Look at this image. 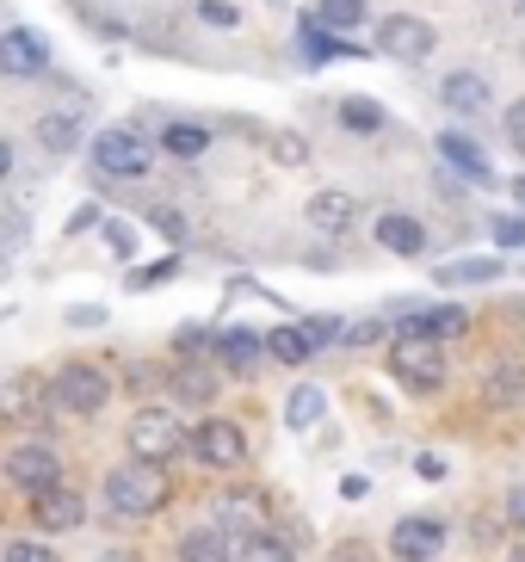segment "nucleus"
I'll use <instances>...</instances> for the list:
<instances>
[{
    "label": "nucleus",
    "instance_id": "1",
    "mask_svg": "<svg viewBox=\"0 0 525 562\" xmlns=\"http://www.w3.org/2000/svg\"><path fill=\"white\" fill-rule=\"evenodd\" d=\"M105 507L131 513V519L161 513L167 507V476L155 470V463H124V470H112V476H105Z\"/></svg>",
    "mask_w": 525,
    "mask_h": 562
},
{
    "label": "nucleus",
    "instance_id": "2",
    "mask_svg": "<svg viewBox=\"0 0 525 562\" xmlns=\"http://www.w3.org/2000/svg\"><path fill=\"white\" fill-rule=\"evenodd\" d=\"M180 451H186V432H180V420H174V414L143 408L131 420V458L136 463H155V470H161V463L180 458Z\"/></svg>",
    "mask_w": 525,
    "mask_h": 562
},
{
    "label": "nucleus",
    "instance_id": "3",
    "mask_svg": "<svg viewBox=\"0 0 525 562\" xmlns=\"http://www.w3.org/2000/svg\"><path fill=\"white\" fill-rule=\"evenodd\" d=\"M105 396H112V378H105L99 364H68V371H56V383H49V402L68 408V414H99Z\"/></svg>",
    "mask_w": 525,
    "mask_h": 562
},
{
    "label": "nucleus",
    "instance_id": "4",
    "mask_svg": "<svg viewBox=\"0 0 525 562\" xmlns=\"http://www.w3.org/2000/svg\"><path fill=\"white\" fill-rule=\"evenodd\" d=\"M0 476L13 482V488H25V495H49V488H63V463L44 446H13L0 458Z\"/></svg>",
    "mask_w": 525,
    "mask_h": 562
},
{
    "label": "nucleus",
    "instance_id": "5",
    "mask_svg": "<svg viewBox=\"0 0 525 562\" xmlns=\"http://www.w3.org/2000/svg\"><path fill=\"white\" fill-rule=\"evenodd\" d=\"M390 371H395L402 383H414V390H433V383L445 378V352H439V340H421V334H395Z\"/></svg>",
    "mask_w": 525,
    "mask_h": 562
},
{
    "label": "nucleus",
    "instance_id": "6",
    "mask_svg": "<svg viewBox=\"0 0 525 562\" xmlns=\"http://www.w3.org/2000/svg\"><path fill=\"white\" fill-rule=\"evenodd\" d=\"M433 44H439L433 25H427V19H414V13H395V19H383V25H378V50L395 56V63H427Z\"/></svg>",
    "mask_w": 525,
    "mask_h": 562
},
{
    "label": "nucleus",
    "instance_id": "7",
    "mask_svg": "<svg viewBox=\"0 0 525 562\" xmlns=\"http://www.w3.org/2000/svg\"><path fill=\"white\" fill-rule=\"evenodd\" d=\"M192 451L211 463V470H242V458H247L242 420H204V427L192 432Z\"/></svg>",
    "mask_w": 525,
    "mask_h": 562
},
{
    "label": "nucleus",
    "instance_id": "8",
    "mask_svg": "<svg viewBox=\"0 0 525 562\" xmlns=\"http://www.w3.org/2000/svg\"><path fill=\"white\" fill-rule=\"evenodd\" d=\"M93 161L99 173H118V180H136V173H148V143L131 131H105L93 143Z\"/></svg>",
    "mask_w": 525,
    "mask_h": 562
},
{
    "label": "nucleus",
    "instance_id": "9",
    "mask_svg": "<svg viewBox=\"0 0 525 562\" xmlns=\"http://www.w3.org/2000/svg\"><path fill=\"white\" fill-rule=\"evenodd\" d=\"M44 63H49V44L37 32H0V75L7 81H32V75H44Z\"/></svg>",
    "mask_w": 525,
    "mask_h": 562
},
{
    "label": "nucleus",
    "instance_id": "10",
    "mask_svg": "<svg viewBox=\"0 0 525 562\" xmlns=\"http://www.w3.org/2000/svg\"><path fill=\"white\" fill-rule=\"evenodd\" d=\"M390 550L402 562H433L445 550V526L439 519H402V526L390 531Z\"/></svg>",
    "mask_w": 525,
    "mask_h": 562
},
{
    "label": "nucleus",
    "instance_id": "11",
    "mask_svg": "<svg viewBox=\"0 0 525 562\" xmlns=\"http://www.w3.org/2000/svg\"><path fill=\"white\" fill-rule=\"evenodd\" d=\"M439 161H445V167H458V173H463L470 186H494L489 155H482L477 143H470V136H458V131H445V136H439Z\"/></svg>",
    "mask_w": 525,
    "mask_h": 562
},
{
    "label": "nucleus",
    "instance_id": "12",
    "mask_svg": "<svg viewBox=\"0 0 525 562\" xmlns=\"http://www.w3.org/2000/svg\"><path fill=\"white\" fill-rule=\"evenodd\" d=\"M378 241L390 254H402V260H414V254H427V223H421V216H402V211H383Z\"/></svg>",
    "mask_w": 525,
    "mask_h": 562
},
{
    "label": "nucleus",
    "instance_id": "13",
    "mask_svg": "<svg viewBox=\"0 0 525 562\" xmlns=\"http://www.w3.org/2000/svg\"><path fill=\"white\" fill-rule=\"evenodd\" d=\"M260 519H266V501L247 495V488H235V495L216 501V526H223V531H247V538H260Z\"/></svg>",
    "mask_w": 525,
    "mask_h": 562
},
{
    "label": "nucleus",
    "instance_id": "14",
    "mask_svg": "<svg viewBox=\"0 0 525 562\" xmlns=\"http://www.w3.org/2000/svg\"><path fill=\"white\" fill-rule=\"evenodd\" d=\"M297 50L310 56V63H334V56H359L353 44H346V37H334V32H328V25H322L315 13H303V25H297Z\"/></svg>",
    "mask_w": 525,
    "mask_h": 562
},
{
    "label": "nucleus",
    "instance_id": "15",
    "mask_svg": "<svg viewBox=\"0 0 525 562\" xmlns=\"http://www.w3.org/2000/svg\"><path fill=\"white\" fill-rule=\"evenodd\" d=\"M470 328V315L451 303V310H414L409 322H402V334H421V340H458V334Z\"/></svg>",
    "mask_w": 525,
    "mask_h": 562
},
{
    "label": "nucleus",
    "instance_id": "16",
    "mask_svg": "<svg viewBox=\"0 0 525 562\" xmlns=\"http://www.w3.org/2000/svg\"><path fill=\"white\" fill-rule=\"evenodd\" d=\"M81 519H87V507H81V495H75V488H49V495H37V526L75 531Z\"/></svg>",
    "mask_w": 525,
    "mask_h": 562
},
{
    "label": "nucleus",
    "instance_id": "17",
    "mask_svg": "<svg viewBox=\"0 0 525 562\" xmlns=\"http://www.w3.org/2000/svg\"><path fill=\"white\" fill-rule=\"evenodd\" d=\"M353 192H315L310 199V229H322V235H340V229H353Z\"/></svg>",
    "mask_w": 525,
    "mask_h": 562
},
{
    "label": "nucleus",
    "instance_id": "18",
    "mask_svg": "<svg viewBox=\"0 0 525 562\" xmlns=\"http://www.w3.org/2000/svg\"><path fill=\"white\" fill-rule=\"evenodd\" d=\"M439 100L451 105V112H482V105H489V81H482V75H470V68H458V75H445Z\"/></svg>",
    "mask_w": 525,
    "mask_h": 562
},
{
    "label": "nucleus",
    "instance_id": "19",
    "mask_svg": "<svg viewBox=\"0 0 525 562\" xmlns=\"http://www.w3.org/2000/svg\"><path fill=\"white\" fill-rule=\"evenodd\" d=\"M180 562H230V531L223 526H192L180 538Z\"/></svg>",
    "mask_w": 525,
    "mask_h": 562
},
{
    "label": "nucleus",
    "instance_id": "20",
    "mask_svg": "<svg viewBox=\"0 0 525 562\" xmlns=\"http://www.w3.org/2000/svg\"><path fill=\"white\" fill-rule=\"evenodd\" d=\"M216 352H223V364H230L235 378H247V371L260 364V334H254V328H230V334H216Z\"/></svg>",
    "mask_w": 525,
    "mask_h": 562
},
{
    "label": "nucleus",
    "instance_id": "21",
    "mask_svg": "<svg viewBox=\"0 0 525 562\" xmlns=\"http://www.w3.org/2000/svg\"><path fill=\"white\" fill-rule=\"evenodd\" d=\"M439 284H494L501 279V260H482V254H458V260H445L433 272Z\"/></svg>",
    "mask_w": 525,
    "mask_h": 562
},
{
    "label": "nucleus",
    "instance_id": "22",
    "mask_svg": "<svg viewBox=\"0 0 525 562\" xmlns=\"http://www.w3.org/2000/svg\"><path fill=\"white\" fill-rule=\"evenodd\" d=\"M322 414H328V396H322L315 383H297L291 402H284V420H291V427L303 432V427H322Z\"/></svg>",
    "mask_w": 525,
    "mask_h": 562
},
{
    "label": "nucleus",
    "instance_id": "23",
    "mask_svg": "<svg viewBox=\"0 0 525 562\" xmlns=\"http://www.w3.org/2000/svg\"><path fill=\"white\" fill-rule=\"evenodd\" d=\"M37 143H44L49 155H68L75 143H81V124L68 112H49V117H37Z\"/></svg>",
    "mask_w": 525,
    "mask_h": 562
},
{
    "label": "nucleus",
    "instance_id": "24",
    "mask_svg": "<svg viewBox=\"0 0 525 562\" xmlns=\"http://www.w3.org/2000/svg\"><path fill=\"white\" fill-rule=\"evenodd\" d=\"M161 149L180 155V161H192V155L211 149V131H204V124H174V131H161Z\"/></svg>",
    "mask_w": 525,
    "mask_h": 562
},
{
    "label": "nucleus",
    "instance_id": "25",
    "mask_svg": "<svg viewBox=\"0 0 525 562\" xmlns=\"http://www.w3.org/2000/svg\"><path fill=\"white\" fill-rule=\"evenodd\" d=\"M340 124H346L353 136H378V131H383V105H378V100H346V105H340Z\"/></svg>",
    "mask_w": 525,
    "mask_h": 562
},
{
    "label": "nucleus",
    "instance_id": "26",
    "mask_svg": "<svg viewBox=\"0 0 525 562\" xmlns=\"http://www.w3.org/2000/svg\"><path fill=\"white\" fill-rule=\"evenodd\" d=\"M322 25L328 32H353V25H365V0H322Z\"/></svg>",
    "mask_w": 525,
    "mask_h": 562
},
{
    "label": "nucleus",
    "instance_id": "27",
    "mask_svg": "<svg viewBox=\"0 0 525 562\" xmlns=\"http://www.w3.org/2000/svg\"><path fill=\"white\" fill-rule=\"evenodd\" d=\"M235 562H297V557H291L284 538H266V531H260V538H247V544H242V557H235Z\"/></svg>",
    "mask_w": 525,
    "mask_h": 562
},
{
    "label": "nucleus",
    "instance_id": "28",
    "mask_svg": "<svg viewBox=\"0 0 525 562\" xmlns=\"http://www.w3.org/2000/svg\"><path fill=\"white\" fill-rule=\"evenodd\" d=\"M272 359H284V364H303L310 359V340H303V328H272Z\"/></svg>",
    "mask_w": 525,
    "mask_h": 562
},
{
    "label": "nucleus",
    "instance_id": "29",
    "mask_svg": "<svg viewBox=\"0 0 525 562\" xmlns=\"http://www.w3.org/2000/svg\"><path fill=\"white\" fill-rule=\"evenodd\" d=\"M520 390H525L520 364H494L489 371V402H520Z\"/></svg>",
    "mask_w": 525,
    "mask_h": 562
},
{
    "label": "nucleus",
    "instance_id": "30",
    "mask_svg": "<svg viewBox=\"0 0 525 562\" xmlns=\"http://www.w3.org/2000/svg\"><path fill=\"white\" fill-rule=\"evenodd\" d=\"M105 241H112L118 260H131V254H136V229L124 223V216H105Z\"/></svg>",
    "mask_w": 525,
    "mask_h": 562
},
{
    "label": "nucleus",
    "instance_id": "31",
    "mask_svg": "<svg viewBox=\"0 0 525 562\" xmlns=\"http://www.w3.org/2000/svg\"><path fill=\"white\" fill-rule=\"evenodd\" d=\"M303 340H310V352L328 347V340H340V322H334V315H310V322H303Z\"/></svg>",
    "mask_w": 525,
    "mask_h": 562
},
{
    "label": "nucleus",
    "instance_id": "32",
    "mask_svg": "<svg viewBox=\"0 0 525 562\" xmlns=\"http://www.w3.org/2000/svg\"><path fill=\"white\" fill-rule=\"evenodd\" d=\"M489 235L501 241V248H525V216H494Z\"/></svg>",
    "mask_w": 525,
    "mask_h": 562
},
{
    "label": "nucleus",
    "instance_id": "33",
    "mask_svg": "<svg viewBox=\"0 0 525 562\" xmlns=\"http://www.w3.org/2000/svg\"><path fill=\"white\" fill-rule=\"evenodd\" d=\"M7 562H56V550L32 544V538H13V544H7Z\"/></svg>",
    "mask_w": 525,
    "mask_h": 562
},
{
    "label": "nucleus",
    "instance_id": "34",
    "mask_svg": "<svg viewBox=\"0 0 525 562\" xmlns=\"http://www.w3.org/2000/svg\"><path fill=\"white\" fill-rule=\"evenodd\" d=\"M180 396L211 402V396H216V378H204V371H186V378H180Z\"/></svg>",
    "mask_w": 525,
    "mask_h": 562
},
{
    "label": "nucleus",
    "instance_id": "35",
    "mask_svg": "<svg viewBox=\"0 0 525 562\" xmlns=\"http://www.w3.org/2000/svg\"><path fill=\"white\" fill-rule=\"evenodd\" d=\"M167 279H174V260H161V266H143V272L131 279V291H155V284H167Z\"/></svg>",
    "mask_w": 525,
    "mask_h": 562
},
{
    "label": "nucleus",
    "instance_id": "36",
    "mask_svg": "<svg viewBox=\"0 0 525 562\" xmlns=\"http://www.w3.org/2000/svg\"><path fill=\"white\" fill-rule=\"evenodd\" d=\"M272 155H279L284 167H303V161H310V149H303L297 136H272Z\"/></svg>",
    "mask_w": 525,
    "mask_h": 562
},
{
    "label": "nucleus",
    "instance_id": "37",
    "mask_svg": "<svg viewBox=\"0 0 525 562\" xmlns=\"http://www.w3.org/2000/svg\"><path fill=\"white\" fill-rule=\"evenodd\" d=\"M507 143L525 155V100H513V105H507Z\"/></svg>",
    "mask_w": 525,
    "mask_h": 562
},
{
    "label": "nucleus",
    "instance_id": "38",
    "mask_svg": "<svg viewBox=\"0 0 525 562\" xmlns=\"http://www.w3.org/2000/svg\"><path fill=\"white\" fill-rule=\"evenodd\" d=\"M198 19H211V25H235V7H230V0H198Z\"/></svg>",
    "mask_w": 525,
    "mask_h": 562
},
{
    "label": "nucleus",
    "instance_id": "39",
    "mask_svg": "<svg viewBox=\"0 0 525 562\" xmlns=\"http://www.w3.org/2000/svg\"><path fill=\"white\" fill-rule=\"evenodd\" d=\"M155 229H161L167 241H186V216L180 211H155Z\"/></svg>",
    "mask_w": 525,
    "mask_h": 562
},
{
    "label": "nucleus",
    "instance_id": "40",
    "mask_svg": "<svg viewBox=\"0 0 525 562\" xmlns=\"http://www.w3.org/2000/svg\"><path fill=\"white\" fill-rule=\"evenodd\" d=\"M378 322H359V328H340V340H346V347H371V340H378Z\"/></svg>",
    "mask_w": 525,
    "mask_h": 562
},
{
    "label": "nucleus",
    "instance_id": "41",
    "mask_svg": "<svg viewBox=\"0 0 525 562\" xmlns=\"http://www.w3.org/2000/svg\"><path fill=\"white\" fill-rule=\"evenodd\" d=\"M414 470H421V482H439V476H445V458H433V451H421V458H414Z\"/></svg>",
    "mask_w": 525,
    "mask_h": 562
},
{
    "label": "nucleus",
    "instance_id": "42",
    "mask_svg": "<svg viewBox=\"0 0 525 562\" xmlns=\"http://www.w3.org/2000/svg\"><path fill=\"white\" fill-rule=\"evenodd\" d=\"M93 223H99V211H93V204H81V211L68 216V235H87Z\"/></svg>",
    "mask_w": 525,
    "mask_h": 562
},
{
    "label": "nucleus",
    "instance_id": "43",
    "mask_svg": "<svg viewBox=\"0 0 525 562\" xmlns=\"http://www.w3.org/2000/svg\"><path fill=\"white\" fill-rule=\"evenodd\" d=\"M204 347H216L211 334H198V328H186V334H180V352H204Z\"/></svg>",
    "mask_w": 525,
    "mask_h": 562
},
{
    "label": "nucleus",
    "instance_id": "44",
    "mask_svg": "<svg viewBox=\"0 0 525 562\" xmlns=\"http://www.w3.org/2000/svg\"><path fill=\"white\" fill-rule=\"evenodd\" d=\"M328 562H371V550H365V544H340Z\"/></svg>",
    "mask_w": 525,
    "mask_h": 562
},
{
    "label": "nucleus",
    "instance_id": "45",
    "mask_svg": "<svg viewBox=\"0 0 525 562\" xmlns=\"http://www.w3.org/2000/svg\"><path fill=\"white\" fill-rule=\"evenodd\" d=\"M507 519L525 531V488H513V495H507Z\"/></svg>",
    "mask_w": 525,
    "mask_h": 562
},
{
    "label": "nucleus",
    "instance_id": "46",
    "mask_svg": "<svg viewBox=\"0 0 525 562\" xmlns=\"http://www.w3.org/2000/svg\"><path fill=\"white\" fill-rule=\"evenodd\" d=\"M340 495H346V501H365V495H371V482H365V476H346Z\"/></svg>",
    "mask_w": 525,
    "mask_h": 562
},
{
    "label": "nucleus",
    "instance_id": "47",
    "mask_svg": "<svg viewBox=\"0 0 525 562\" xmlns=\"http://www.w3.org/2000/svg\"><path fill=\"white\" fill-rule=\"evenodd\" d=\"M68 322L75 328H93V322H105V310H68Z\"/></svg>",
    "mask_w": 525,
    "mask_h": 562
},
{
    "label": "nucleus",
    "instance_id": "48",
    "mask_svg": "<svg viewBox=\"0 0 525 562\" xmlns=\"http://www.w3.org/2000/svg\"><path fill=\"white\" fill-rule=\"evenodd\" d=\"M7 167H13V149H7V143H0V180H7Z\"/></svg>",
    "mask_w": 525,
    "mask_h": 562
},
{
    "label": "nucleus",
    "instance_id": "49",
    "mask_svg": "<svg viewBox=\"0 0 525 562\" xmlns=\"http://www.w3.org/2000/svg\"><path fill=\"white\" fill-rule=\"evenodd\" d=\"M99 562H136V557H124V550H112V557H99Z\"/></svg>",
    "mask_w": 525,
    "mask_h": 562
},
{
    "label": "nucleus",
    "instance_id": "50",
    "mask_svg": "<svg viewBox=\"0 0 525 562\" xmlns=\"http://www.w3.org/2000/svg\"><path fill=\"white\" fill-rule=\"evenodd\" d=\"M513 199H520V204H525V180H513Z\"/></svg>",
    "mask_w": 525,
    "mask_h": 562
},
{
    "label": "nucleus",
    "instance_id": "51",
    "mask_svg": "<svg viewBox=\"0 0 525 562\" xmlns=\"http://www.w3.org/2000/svg\"><path fill=\"white\" fill-rule=\"evenodd\" d=\"M507 562H525V544H520V550H513V557H507Z\"/></svg>",
    "mask_w": 525,
    "mask_h": 562
},
{
    "label": "nucleus",
    "instance_id": "52",
    "mask_svg": "<svg viewBox=\"0 0 525 562\" xmlns=\"http://www.w3.org/2000/svg\"><path fill=\"white\" fill-rule=\"evenodd\" d=\"M520 7H525V0H520Z\"/></svg>",
    "mask_w": 525,
    "mask_h": 562
}]
</instances>
